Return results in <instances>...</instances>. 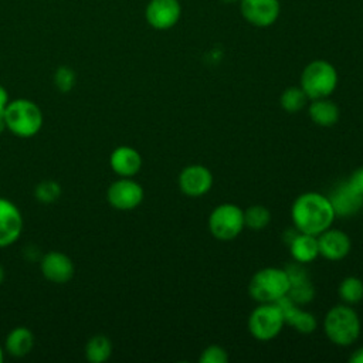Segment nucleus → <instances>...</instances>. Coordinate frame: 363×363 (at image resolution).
Returning a JSON list of instances; mask_svg holds the SVG:
<instances>
[{"instance_id": "nucleus-1", "label": "nucleus", "mask_w": 363, "mask_h": 363, "mask_svg": "<svg viewBox=\"0 0 363 363\" xmlns=\"http://www.w3.org/2000/svg\"><path fill=\"white\" fill-rule=\"evenodd\" d=\"M291 216L301 233L312 235H318L329 228L336 217L329 199L316 191L301 194L292 204Z\"/></svg>"}, {"instance_id": "nucleus-2", "label": "nucleus", "mask_w": 363, "mask_h": 363, "mask_svg": "<svg viewBox=\"0 0 363 363\" xmlns=\"http://www.w3.org/2000/svg\"><path fill=\"white\" fill-rule=\"evenodd\" d=\"M6 129L18 138H31L40 132L44 123V116L40 106L26 98L13 99L3 112Z\"/></svg>"}, {"instance_id": "nucleus-3", "label": "nucleus", "mask_w": 363, "mask_h": 363, "mask_svg": "<svg viewBox=\"0 0 363 363\" xmlns=\"http://www.w3.org/2000/svg\"><path fill=\"white\" fill-rule=\"evenodd\" d=\"M323 328L332 343L349 346L354 343L360 335V319L353 308L336 305L326 313Z\"/></svg>"}, {"instance_id": "nucleus-4", "label": "nucleus", "mask_w": 363, "mask_h": 363, "mask_svg": "<svg viewBox=\"0 0 363 363\" xmlns=\"http://www.w3.org/2000/svg\"><path fill=\"white\" fill-rule=\"evenodd\" d=\"M289 291V278L285 269L268 267L255 272L250 281L248 292L259 303L277 302Z\"/></svg>"}, {"instance_id": "nucleus-5", "label": "nucleus", "mask_w": 363, "mask_h": 363, "mask_svg": "<svg viewBox=\"0 0 363 363\" xmlns=\"http://www.w3.org/2000/svg\"><path fill=\"white\" fill-rule=\"evenodd\" d=\"M336 68L325 60H315L309 62L301 74V88L309 99L328 98L336 89Z\"/></svg>"}, {"instance_id": "nucleus-6", "label": "nucleus", "mask_w": 363, "mask_h": 363, "mask_svg": "<svg viewBox=\"0 0 363 363\" xmlns=\"http://www.w3.org/2000/svg\"><path fill=\"white\" fill-rule=\"evenodd\" d=\"M244 225V211L231 203L217 206L208 217V230L220 241L235 238Z\"/></svg>"}, {"instance_id": "nucleus-7", "label": "nucleus", "mask_w": 363, "mask_h": 363, "mask_svg": "<svg viewBox=\"0 0 363 363\" xmlns=\"http://www.w3.org/2000/svg\"><path fill=\"white\" fill-rule=\"evenodd\" d=\"M284 326V316L275 302H264L248 318L250 333L258 340L274 339Z\"/></svg>"}, {"instance_id": "nucleus-8", "label": "nucleus", "mask_w": 363, "mask_h": 363, "mask_svg": "<svg viewBox=\"0 0 363 363\" xmlns=\"http://www.w3.org/2000/svg\"><path fill=\"white\" fill-rule=\"evenodd\" d=\"M106 200L116 210H133L143 200V189L130 177H122L108 187Z\"/></svg>"}, {"instance_id": "nucleus-9", "label": "nucleus", "mask_w": 363, "mask_h": 363, "mask_svg": "<svg viewBox=\"0 0 363 363\" xmlns=\"http://www.w3.org/2000/svg\"><path fill=\"white\" fill-rule=\"evenodd\" d=\"M23 214L9 199L0 197V248L14 244L23 233Z\"/></svg>"}, {"instance_id": "nucleus-10", "label": "nucleus", "mask_w": 363, "mask_h": 363, "mask_svg": "<svg viewBox=\"0 0 363 363\" xmlns=\"http://www.w3.org/2000/svg\"><path fill=\"white\" fill-rule=\"evenodd\" d=\"M242 17L255 27H268L279 16V0H240Z\"/></svg>"}, {"instance_id": "nucleus-11", "label": "nucleus", "mask_w": 363, "mask_h": 363, "mask_svg": "<svg viewBox=\"0 0 363 363\" xmlns=\"http://www.w3.org/2000/svg\"><path fill=\"white\" fill-rule=\"evenodd\" d=\"M182 7L179 0H150L146 6V21L156 30H169L179 21Z\"/></svg>"}, {"instance_id": "nucleus-12", "label": "nucleus", "mask_w": 363, "mask_h": 363, "mask_svg": "<svg viewBox=\"0 0 363 363\" xmlns=\"http://www.w3.org/2000/svg\"><path fill=\"white\" fill-rule=\"evenodd\" d=\"M40 269L43 277L52 284H67L75 272L72 259L61 251L47 252L40 262Z\"/></svg>"}, {"instance_id": "nucleus-13", "label": "nucleus", "mask_w": 363, "mask_h": 363, "mask_svg": "<svg viewBox=\"0 0 363 363\" xmlns=\"http://www.w3.org/2000/svg\"><path fill=\"white\" fill-rule=\"evenodd\" d=\"M213 186L211 172L201 164L186 166L179 176L180 190L190 197L204 196Z\"/></svg>"}, {"instance_id": "nucleus-14", "label": "nucleus", "mask_w": 363, "mask_h": 363, "mask_svg": "<svg viewBox=\"0 0 363 363\" xmlns=\"http://www.w3.org/2000/svg\"><path fill=\"white\" fill-rule=\"evenodd\" d=\"M316 238H318L319 255L330 261H337L345 258L349 254L352 247L349 235L340 230L326 228L325 231L318 234Z\"/></svg>"}, {"instance_id": "nucleus-15", "label": "nucleus", "mask_w": 363, "mask_h": 363, "mask_svg": "<svg viewBox=\"0 0 363 363\" xmlns=\"http://www.w3.org/2000/svg\"><path fill=\"white\" fill-rule=\"evenodd\" d=\"M289 278V291L286 296L296 305L308 303L315 296V288L308 278L306 269L298 264H291L285 268Z\"/></svg>"}, {"instance_id": "nucleus-16", "label": "nucleus", "mask_w": 363, "mask_h": 363, "mask_svg": "<svg viewBox=\"0 0 363 363\" xmlns=\"http://www.w3.org/2000/svg\"><path fill=\"white\" fill-rule=\"evenodd\" d=\"M275 303L279 306L282 312L284 323H288L289 326L295 328L296 332L312 333L316 329V325H318L316 318L312 313L299 309L298 305L292 302L286 295L279 298Z\"/></svg>"}, {"instance_id": "nucleus-17", "label": "nucleus", "mask_w": 363, "mask_h": 363, "mask_svg": "<svg viewBox=\"0 0 363 363\" xmlns=\"http://www.w3.org/2000/svg\"><path fill=\"white\" fill-rule=\"evenodd\" d=\"M109 164L118 176L132 177L142 167V156L130 146H118L109 156Z\"/></svg>"}, {"instance_id": "nucleus-18", "label": "nucleus", "mask_w": 363, "mask_h": 363, "mask_svg": "<svg viewBox=\"0 0 363 363\" xmlns=\"http://www.w3.org/2000/svg\"><path fill=\"white\" fill-rule=\"evenodd\" d=\"M328 199L333 207L335 216L339 217H350L356 214L363 206V196L354 193L346 184V182L339 184Z\"/></svg>"}, {"instance_id": "nucleus-19", "label": "nucleus", "mask_w": 363, "mask_h": 363, "mask_svg": "<svg viewBox=\"0 0 363 363\" xmlns=\"http://www.w3.org/2000/svg\"><path fill=\"white\" fill-rule=\"evenodd\" d=\"M34 347V335L26 326L11 329L6 337V352L14 357L27 356Z\"/></svg>"}, {"instance_id": "nucleus-20", "label": "nucleus", "mask_w": 363, "mask_h": 363, "mask_svg": "<svg viewBox=\"0 0 363 363\" xmlns=\"http://www.w3.org/2000/svg\"><path fill=\"white\" fill-rule=\"evenodd\" d=\"M289 250L296 262H301V264L311 262L319 255L318 238L316 235L301 233L292 238L289 244Z\"/></svg>"}, {"instance_id": "nucleus-21", "label": "nucleus", "mask_w": 363, "mask_h": 363, "mask_svg": "<svg viewBox=\"0 0 363 363\" xmlns=\"http://www.w3.org/2000/svg\"><path fill=\"white\" fill-rule=\"evenodd\" d=\"M309 118L319 126H332L339 119V108L337 105L328 99V98H319L312 99V104L308 109Z\"/></svg>"}, {"instance_id": "nucleus-22", "label": "nucleus", "mask_w": 363, "mask_h": 363, "mask_svg": "<svg viewBox=\"0 0 363 363\" xmlns=\"http://www.w3.org/2000/svg\"><path fill=\"white\" fill-rule=\"evenodd\" d=\"M112 354V342L105 335L92 336L85 345V359L91 363H104Z\"/></svg>"}, {"instance_id": "nucleus-23", "label": "nucleus", "mask_w": 363, "mask_h": 363, "mask_svg": "<svg viewBox=\"0 0 363 363\" xmlns=\"http://www.w3.org/2000/svg\"><path fill=\"white\" fill-rule=\"evenodd\" d=\"M308 99V95L301 86H289L281 95V106L286 112L294 113L301 111L306 105Z\"/></svg>"}, {"instance_id": "nucleus-24", "label": "nucleus", "mask_w": 363, "mask_h": 363, "mask_svg": "<svg viewBox=\"0 0 363 363\" xmlns=\"http://www.w3.org/2000/svg\"><path fill=\"white\" fill-rule=\"evenodd\" d=\"M271 221V213L261 204H254L244 211V224L251 230H262Z\"/></svg>"}, {"instance_id": "nucleus-25", "label": "nucleus", "mask_w": 363, "mask_h": 363, "mask_svg": "<svg viewBox=\"0 0 363 363\" xmlns=\"http://www.w3.org/2000/svg\"><path fill=\"white\" fill-rule=\"evenodd\" d=\"M339 295L346 303H356L363 298V281L356 277L345 278L339 285Z\"/></svg>"}, {"instance_id": "nucleus-26", "label": "nucleus", "mask_w": 363, "mask_h": 363, "mask_svg": "<svg viewBox=\"0 0 363 363\" xmlns=\"http://www.w3.org/2000/svg\"><path fill=\"white\" fill-rule=\"evenodd\" d=\"M34 196L44 204H51L61 196V186L55 180H43L34 189Z\"/></svg>"}, {"instance_id": "nucleus-27", "label": "nucleus", "mask_w": 363, "mask_h": 363, "mask_svg": "<svg viewBox=\"0 0 363 363\" xmlns=\"http://www.w3.org/2000/svg\"><path fill=\"white\" fill-rule=\"evenodd\" d=\"M75 81H77V77H75V72L72 68H69L67 65L57 68V71L54 74V85L57 86L58 91L69 92L74 88Z\"/></svg>"}, {"instance_id": "nucleus-28", "label": "nucleus", "mask_w": 363, "mask_h": 363, "mask_svg": "<svg viewBox=\"0 0 363 363\" xmlns=\"http://www.w3.org/2000/svg\"><path fill=\"white\" fill-rule=\"evenodd\" d=\"M199 360L200 363H227L228 354L224 347L218 345H211L203 350Z\"/></svg>"}, {"instance_id": "nucleus-29", "label": "nucleus", "mask_w": 363, "mask_h": 363, "mask_svg": "<svg viewBox=\"0 0 363 363\" xmlns=\"http://www.w3.org/2000/svg\"><path fill=\"white\" fill-rule=\"evenodd\" d=\"M346 184H347L354 193L363 196V167L356 169V170L349 176V179L346 180Z\"/></svg>"}, {"instance_id": "nucleus-30", "label": "nucleus", "mask_w": 363, "mask_h": 363, "mask_svg": "<svg viewBox=\"0 0 363 363\" xmlns=\"http://www.w3.org/2000/svg\"><path fill=\"white\" fill-rule=\"evenodd\" d=\"M9 102H10L9 92H7V89H6L3 85H0V112H1V113L4 112L6 106L9 105Z\"/></svg>"}, {"instance_id": "nucleus-31", "label": "nucleus", "mask_w": 363, "mask_h": 363, "mask_svg": "<svg viewBox=\"0 0 363 363\" xmlns=\"http://www.w3.org/2000/svg\"><path fill=\"white\" fill-rule=\"evenodd\" d=\"M349 362H350V363H363V346L359 347V349H356V350L352 353V356L349 357Z\"/></svg>"}, {"instance_id": "nucleus-32", "label": "nucleus", "mask_w": 363, "mask_h": 363, "mask_svg": "<svg viewBox=\"0 0 363 363\" xmlns=\"http://www.w3.org/2000/svg\"><path fill=\"white\" fill-rule=\"evenodd\" d=\"M4 130H6V121H4L3 113L0 112V133H3Z\"/></svg>"}, {"instance_id": "nucleus-33", "label": "nucleus", "mask_w": 363, "mask_h": 363, "mask_svg": "<svg viewBox=\"0 0 363 363\" xmlns=\"http://www.w3.org/2000/svg\"><path fill=\"white\" fill-rule=\"evenodd\" d=\"M3 281H4V268H3V265H0V285Z\"/></svg>"}, {"instance_id": "nucleus-34", "label": "nucleus", "mask_w": 363, "mask_h": 363, "mask_svg": "<svg viewBox=\"0 0 363 363\" xmlns=\"http://www.w3.org/2000/svg\"><path fill=\"white\" fill-rule=\"evenodd\" d=\"M4 360V350H3V347L0 346V363Z\"/></svg>"}, {"instance_id": "nucleus-35", "label": "nucleus", "mask_w": 363, "mask_h": 363, "mask_svg": "<svg viewBox=\"0 0 363 363\" xmlns=\"http://www.w3.org/2000/svg\"><path fill=\"white\" fill-rule=\"evenodd\" d=\"M220 1H224V3H233V1H237V0H220Z\"/></svg>"}]
</instances>
